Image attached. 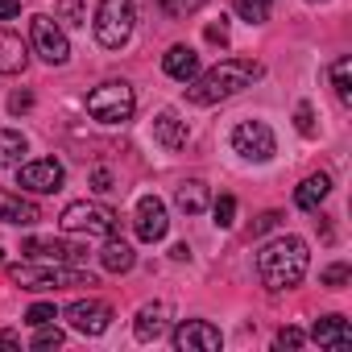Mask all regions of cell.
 Instances as JSON below:
<instances>
[{
	"label": "cell",
	"mask_w": 352,
	"mask_h": 352,
	"mask_svg": "<svg viewBox=\"0 0 352 352\" xmlns=\"http://www.w3.org/2000/svg\"><path fill=\"white\" fill-rule=\"evenodd\" d=\"M261 75H265V67L253 63V58H224V63H216L212 71H204V75H195V79L187 83V100L199 104V108H208V104H220V100L241 96V91L253 87Z\"/></svg>",
	"instance_id": "cell-1"
},
{
	"label": "cell",
	"mask_w": 352,
	"mask_h": 352,
	"mask_svg": "<svg viewBox=\"0 0 352 352\" xmlns=\"http://www.w3.org/2000/svg\"><path fill=\"white\" fill-rule=\"evenodd\" d=\"M307 265H311V253H307L302 236H278V241L261 245V253H257V278L274 294L294 290L307 278Z\"/></svg>",
	"instance_id": "cell-2"
},
{
	"label": "cell",
	"mask_w": 352,
	"mask_h": 352,
	"mask_svg": "<svg viewBox=\"0 0 352 352\" xmlns=\"http://www.w3.org/2000/svg\"><path fill=\"white\" fill-rule=\"evenodd\" d=\"M9 278L21 290H71V286H96L91 274L75 270V265H58V261H30V265H13Z\"/></svg>",
	"instance_id": "cell-3"
},
{
	"label": "cell",
	"mask_w": 352,
	"mask_h": 352,
	"mask_svg": "<svg viewBox=\"0 0 352 352\" xmlns=\"http://www.w3.org/2000/svg\"><path fill=\"white\" fill-rule=\"evenodd\" d=\"M58 224H63V232H71V236H116V228H120V220H116V212L112 208H104V204H87V199H79V204H67L63 208V216H58Z\"/></svg>",
	"instance_id": "cell-4"
},
{
	"label": "cell",
	"mask_w": 352,
	"mask_h": 352,
	"mask_svg": "<svg viewBox=\"0 0 352 352\" xmlns=\"http://www.w3.org/2000/svg\"><path fill=\"white\" fill-rule=\"evenodd\" d=\"M87 112L100 124H124L137 112V96L124 79H112V83H100L96 91H87Z\"/></svg>",
	"instance_id": "cell-5"
},
{
	"label": "cell",
	"mask_w": 352,
	"mask_h": 352,
	"mask_svg": "<svg viewBox=\"0 0 352 352\" xmlns=\"http://www.w3.org/2000/svg\"><path fill=\"white\" fill-rule=\"evenodd\" d=\"M133 21H137V9L133 0H100L96 9V42L104 50H120L129 38H133Z\"/></svg>",
	"instance_id": "cell-6"
},
{
	"label": "cell",
	"mask_w": 352,
	"mask_h": 352,
	"mask_svg": "<svg viewBox=\"0 0 352 352\" xmlns=\"http://www.w3.org/2000/svg\"><path fill=\"white\" fill-rule=\"evenodd\" d=\"M232 149L245 162H270L278 153V141H274V129L265 120H241L232 129Z\"/></svg>",
	"instance_id": "cell-7"
},
{
	"label": "cell",
	"mask_w": 352,
	"mask_h": 352,
	"mask_svg": "<svg viewBox=\"0 0 352 352\" xmlns=\"http://www.w3.org/2000/svg\"><path fill=\"white\" fill-rule=\"evenodd\" d=\"M63 179L67 174L54 157H34V162L17 166V187L30 195H54V191H63Z\"/></svg>",
	"instance_id": "cell-8"
},
{
	"label": "cell",
	"mask_w": 352,
	"mask_h": 352,
	"mask_svg": "<svg viewBox=\"0 0 352 352\" xmlns=\"http://www.w3.org/2000/svg\"><path fill=\"white\" fill-rule=\"evenodd\" d=\"M30 42H34V50H38L50 67H63V63L71 58V42H67V34H63L58 21L46 17V13H38V17L30 21Z\"/></svg>",
	"instance_id": "cell-9"
},
{
	"label": "cell",
	"mask_w": 352,
	"mask_h": 352,
	"mask_svg": "<svg viewBox=\"0 0 352 352\" xmlns=\"http://www.w3.org/2000/svg\"><path fill=\"white\" fill-rule=\"evenodd\" d=\"M133 228L145 245H157L166 232H170V216H166V204L157 195H141L137 199V212H133Z\"/></svg>",
	"instance_id": "cell-10"
},
{
	"label": "cell",
	"mask_w": 352,
	"mask_h": 352,
	"mask_svg": "<svg viewBox=\"0 0 352 352\" xmlns=\"http://www.w3.org/2000/svg\"><path fill=\"white\" fill-rule=\"evenodd\" d=\"M220 344H224V336L208 319H183L174 327V348L179 352H216Z\"/></svg>",
	"instance_id": "cell-11"
},
{
	"label": "cell",
	"mask_w": 352,
	"mask_h": 352,
	"mask_svg": "<svg viewBox=\"0 0 352 352\" xmlns=\"http://www.w3.org/2000/svg\"><path fill=\"white\" fill-rule=\"evenodd\" d=\"M67 323H71L75 331H83V336H100V331H108V323H112V307H108L104 298H79V302L67 307Z\"/></svg>",
	"instance_id": "cell-12"
},
{
	"label": "cell",
	"mask_w": 352,
	"mask_h": 352,
	"mask_svg": "<svg viewBox=\"0 0 352 352\" xmlns=\"http://www.w3.org/2000/svg\"><path fill=\"white\" fill-rule=\"evenodd\" d=\"M21 253H25L30 261H58V265L83 261V249L71 245V241H58V236H30V241L21 245Z\"/></svg>",
	"instance_id": "cell-13"
},
{
	"label": "cell",
	"mask_w": 352,
	"mask_h": 352,
	"mask_svg": "<svg viewBox=\"0 0 352 352\" xmlns=\"http://www.w3.org/2000/svg\"><path fill=\"white\" fill-rule=\"evenodd\" d=\"M311 340L323 344V348H331V352H348L352 348V327H348L344 315H323V319H315Z\"/></svg>",
	"instance_id": "cell-14"
},
{
	"label": "cell",
	"mask_w": 352,
	"mask_h": 352,
	"mask_svg": "<svg viewBox=\"0 0 352 352\" xmlns=\"http://www.w3.org/2000/svg\"><path fill=\"white\" fill-rule=\"evenodd\" d=\"M187 137H191V129H187V120L174 112V108H166V112L153 116V141H157L162 149H183Z\"/></svg>",
	"instance_id": "cell-15"
},
{
	"label": "cell",
	"mask_w": 352,
	"mask_h": 352,
	"mask_svg": "<svg viewBox=\"0 0 352 352\" xmlns=\"http://www.w3.org/2000/svg\"><path fill=\"white\" fill-rule=\"evenodd\" d=\"M162 71H166L170 79H179V83H191V79L199 75V54H195L191 46H170V50L162 54Z\"/></svg>",
	"instance_id": "cell-16"
},
{
	"label": "cell",
	"mask_w": 352,
	"mask_h": 352,
	"mask_svg": "<svg viewBox=\"0 0 352 352\" xmlns=\"http://www.w3.org/2000/svg\"><path fill=\"white\" fill-rule=\"evenodd\" d=\"M25 63H30V46L17 34L0 30V75H21Z\"/></svg>",
	"instance_id": "cell-17"
},
{
	"label": "cell",
	"mask_w": 352,
	"mask_h": 352,
	"mask_svg": "<svg viewBox=\"0 0 352 352\" xmlns=\"http://www.w3.org/2000/svg\"><path fill=\"white\" fill-rule=\"evenodd\" d=\"M38 220H42L38 204L21 199L13 191H0V224H38Z\"/></svg>",
	"instance_id": "cell-18"
},
{
	"label": "cell",
	"mask_w": 352,
	"mask_h": 352,
	"mask_svg": "<svg viewBox=\"0 0 352 352\" xmlns=\"http://www.w3.org/2000/svg\"><path fill=\"white\" fill-rule=\"evenodd\" d=\"M166 315H170V311H166V302H145V307L137 311L133 336H137V340H145V344H149V340H157V336L166 331Z\"/></svg>",
	"instance_id": "cell-19"
},
{
	"label": "cell",
	"mask_w": 352,
	"mask_h": 352,
	"mask_svg": "<svg viewBox=\"0 0 352 352\" xmlns=\"http://www.w3.org/2000/svg\"><path fill=\"white\" fill-rule=\"evenodd\" d=\"M327 191H331V179H327V174H311V179H302V183H298L294 204H298L302 212H319V204L327 199Z\"/></svg>",
	"instance_id": "cell-20"
},
{
	"label": "cell",
	"mask_w": 352,
	"mask_h": 352,
	"mask_svg": "<svg viewBox=\"0 0 352 352\" xmlns=\"http://www.w3.org/2000/svg\"><path fill=\"white\" fill-rule=\"evenodd\" d=\"M174 204H179V212H187V216H199V212L212 204V195H208V183H199V179H187V183H179V191H174Z\"/></svg>",
	"instance_id": "cell-21"
},
{
	"label": "cell",
	"mask_w": 352,
	"mask_h": 352,
	"mask_svg": "<svg viewBox=\"0 0 352 352\" xmlns=\"http://www.w3.org/2000/svg\"><path fill=\"white\" fill-rule=\"evenodd\" d=\"M100 261H104V270H112V274H129V270L137 265V253H133V245L108 236V245L100 249Z\"/></svg>",
	"instance_id": "cell-22"
},
{
	"label": "cell",
	"mask_w": 352,
	"mask_h": 352,
	"mask_svg": "<svg viewBox=\"0 0 352 352\" xmlns=\"http://www.w3.org/2000/svg\"><path fill=\"white\" fill-rule=\"evenodd\" d=\"M30 141L17 133V129H0V166H21Z\"/></svg>",
	"instance_id": "cell-23"
},
{
	"label": "cell",
	"mask_w": 352,
	"mask_h": 352,
	"mask_svg": "<svg viewBox=\"0 0 352 352\" xmlns=\"http://www.w3.org/2000/svg\"><path fill=\"white\" fill-rule=\"evenodd\" d=\"M331 87H336V100L340 104H352V58H336L331 63Z\"/></svg>",
	"instance_id": "cell-24"
},
{
	"label": "cell",
	"mask_w": 352,
	"mask_h": 352,
	"mask_svg": "<svg viewBox=\"0 0 352 352\" xmlns=\"http://www.w3.org/2000/svg\"><path fill=\"white\" fill-rule=\"evenodd\" d=\"M63 340H67V336H63V331H58L54 323H42V327L34 331L30 348H34V352H50V348H63Z\"/></svg>",
	"instance_id": "cell-25"
},
{
	"label": "cell",
	"mask_w": 352,
	"mask_h": 352,
	"mask_svg": "<svg viewBox=\"0 0 352 352\" xmlns=\"http://www.w3.org/2000/svg\"><path fill=\"white\" fill-rule=\"evenodd\" d=\"M236 13L249 25H261V21H270V0H236Z\"/></svg>",
	"instance_id": "cell-26"
},
{
	"label": "cell",
	"mask_w": 352,
	"mask_h": 352,
	"mask_svg": "<svg viewBox=\"0 0 352 352\" xmlns=\"http://www.w3.org/2000/svg\"><path fill=\"white\" fill-rule=\"evenodd\" d=\"M212 216H216L220 228H232V224H236V199H232V195H220V199L212 204Z\"/></svg>",
	"instance_id": "cell-27"
},
{
	"label": "cell",
	"mask_w": 352,
	"mask_h": 352,
	"mask_svg": "<svg viewBox=\"0 0 352 352\" xmlns=\"http://www.w3.org/2000/svg\"><path fill=\"white\" fill-rule=\"evenodd\" d=\"M54 13H58L67 25H87V9L79 5V0H58V5H54Z\"/></svg>",
	"instance_id": "cell-28"
},
{
	"label": "cell",
	"mask_w": 352,
	"mask_h": 352,
	"mask_svg": "<svg viewBox=\"0 0 352 352\" xmlns=\"http://www.w3.org/2000/svg\"><path fill=\"white\" fill-rule=\"evenodd\" d=\"M58 319V311H54V302H34L30 311H25V323L30 327H42V323H54Z\"/></svg>",
	"instance_id": "cell-29"
},
{
	"label": "cell",
	"mask_w": 352,
	"mask_h": 352,
	"mask_svg": "<svg viewBox=\"0 0 352 352\" xmlns=\"http://www.w3.org/2000/svg\"><path fill=\"white\" fill-rule=\"evenodd\" d=\"M208 5V0H162V9L170 13V17H187V13H199Z\"/></svg>",
	"instance_id": "cell-30"
},
{
	"label": "cell",
	"mask_w": 352,
	"mask_h": 352,
	"mask_svg": "<svg viewBox=\"0 0 352 352\" xmlns=\"http://www.w3.org/2000/svg\"><path fill=\"white\" fill-rule=\"evenodd\" d=\"M294 124H298L302 137H315V112H311V104H298L294 108Z\"/></svg>",
	"instance_id": "cell-31"
},
{
	"label": "cell",
	"mask_w": 352,
	"mask_h": 352,
	"mask_svg": "<svg viewBox=\"0 0 352 352\" xmlns=\"http://www.w3.org/2000/svg\"><path fill=\"white\" fill-rule=\"evenodd\" d=\"M344 282H348V265H344V261H336V265H327V270H323V286L340 290Z\"/></svg>",
	"instance_id": "cell-32"
},
{
	"label": "cell",
	"mask_w": 352,
	"mask_h": 352,
	"mask_svg": "<svg viewBox=\"0 0 352 352\" xmlns=\"http://www.w3.org/2000/svg\"><path fill=\"white\" fill-rule=\"evenodd\" d=\"M274 344H278V348H302V344H307V336H302L298 327H282Z\"/></svg>",
	"instance_id": "cell-33"
},
{
	"label": "cell",
	"mask_w": 352,
	"mask_h": 352,
	"mask_svg": "<svg viewBox=\"0 0 352 352\" xmlns=\"http://www.w3.org/2000/svg\"><path fill=\"white\" fill-rule=\"evenodd\" d=\"M204 38H208L212 46H228V25H224V21H220V25H208Z\"/></svg>",
	"instance_id": "cell-34"
},
{
	"label": "cell",
	"mask_w": 352,
	"mask_h": 352,
	"mask_svg": "<svg viewBox=\"0 0 352 352\" xmlns=\"http://www.w3.org/2000/svg\"><path fill=\"white\" fill-rule=\"evenodd\" d=\"M91 187H96L100 195H104V191H112V174H108L104 166H96V170H91Z\"/></svg>",
	"instance_id": "cell-35"
},
{
	"label": "cell",
	"mask_w": 352,
	"mask_h": 352,
	"mask_svg": "<svg viewBox=\"0 0 352 352\" xmlns=\"http://www.w3.org/2000/svg\"><path fill=\"white\" fill-rule=\"evenodd\" d=\"M30 108H34V96H30V91L9 96V112H30Z\"/></svg>",
	"instance_id": "cell-36"
},
{
	"label": "cell",
	"mask_w": 352,
	"mask_h": 352,
	"mask_svg": "<svg viewBox=\"0 0 352 352\" xmlns=\"http://www.w3.org/2000/svg\"><path fill=\"white\" fill-rule=\"evenodd\" d=\"M278 220H282L278 212H265V216H257V220H253V232L261 236V232H270V228H278Z\"/></svg>",
	"instance_id": "cell-37"
},
{
	"label": "cell",
	"mask_w": 352,
	"mask_h": 352,
	"mask_svg": "<svg viewBox=\"0 0 352 352\" xmlns=\"http://www.w3.org/2000/svg\"><path fill=\"white\" fill-rule=\"evenodd\" d=\"M21 13V0H0V21H9Z\"/></svg>",
	"instance_id": "cell-38"
},
{
	"label": "cell",
	"mask_w": 352,
	"mask_h": 352,
	"mask_svg": "<svg viewBox=\"0 0 352 352\" xmlns=\"http://www.w3.org/2000/svg\"><path fill=\"white\" fill-rule=\"evenodd\" d=\"M0 348H21V336L17 331H0Z\"/></svg>",
	"instance_id": "cell-39"
},
{
	"label": "cell",
	"mask_w": 352,
	"mask_h": 352,
	"mask_svg": "<svg viewBox=\"0 0 352 352\" xmlns=\"http://www.w3.org/2000/svg\"><path fill=\"white\" fill-rule=\"evenodd\" d=\"M170 257H174V261H187V257H191V249H187V245H174V249H170Z\"/></svg>",
	"instance_id": "cell-40"
},
{
	"label": "cell",
	"mask_w": 352,
	"mask_h": 352,
	"mask_svg": "<svg viewBox=\"0 0 352 352\" xmlns=\"http://www.w3.org/2000/svg\"><path fill=\"white\" fill-rule=\"evenodd\" d=\"M311 5H323V0H311Z\"/></svg>",
	"instance_id": "cell-41"
},
{
	"label": "cell",
	"mask_w": 352,
	"mask_h": 352,
	"mask_svg": "<svg viewBox=\"0 0 352 352\" xmlns=\"http://www.w3.org/2000/svg\"><path fill=\"white\" fill-rule=\"evenodd\" d=\"M270 5H274V0H270Z\"/></svg>",
	"instance_id": "cell-42"
}]
</instances>
